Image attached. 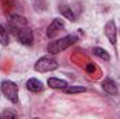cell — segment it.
Listing matches in <instances>:
<instances>
[{"label":"cell","instance_id":"2","mask_svg":"<svg viewBox=\"0 0 120 119\" xmlns=\"http://www.w3.org/2000/svg\"><path fill=\"white\" fill-rule=\"evenodd\" d=\"M77 41V36L75 35H67V36H63L60 39H56V41H52L49 42L48 45V52L52 53V55H57L60 52L66 51L68 46H71L73 44H75Z\"/></svg>","mask_w":120,"mask_h":119},{"label":"cell","instance_id":"5","mask_svg":"<svg viewBox=\"0 0 120 119\" xmlns=\"http://www.w3.org/2000/svg\"><path fill=\"white\" fill-rule=\"evenodd\" d=\"M64 28H66L64 21H63L61 18H55V20L52 21V24L48 27L46 34H48V36H49V38H55L60 31H64Z\"/></svg>","mask_w":120,"mask_h":119},{"label":"cell","instance_id":"13","mask_svg":"<svg viewBox=\"0 0 120 119\" xmlns=\"http://www.w3.org/2000/svg\"><path fill=\"white\" fill-rule=\"evenodd\" d=\"M8 42H10V39H8V32L6 31V28L0 24V44L1 45H8Z\"/></svg>","mask_w":120,"mask_h":119},{"label":"cell","instance_id":"16","mask_svg":"<svg viewBox=\"0 0 120 119\" xmlns=\"http://www.w3.org/2000/svg\"><path fill=\"white\" fill-rule=\"evenodd\" d=\"M94 70H95L94 63H88V66H87V71H88V73H94Z\"/></svg>","mask_w":120,"mask_h":119},{"label":"cell","instance_id":"4","mask_svg":"<svg viewBox=\"0 0 120 119\" xmlns=\"http://www.w3.org/2000/svg\"><path fill=\"white\" fill-rule=\"evenodd\" d=\"M1 92L10 102H17L18 101V86L14 81L10 80H3L1 81Z\"/></svg>","mask_w":120,"mask_h":119},{"label":"cell","instance_id":"10","mask_svg":"<svg viewBox=\"0 0 120 119\" xmlns=\"http://www.w3.org/2000/svg\"><path fill=\"white\" fill-rule=\"evenodd\" d=\"M59 10H60L61 16H63L64 18H68L70 21H75V16H74L71 7H68V6H66V4H61L59 7Z\"/></svg>","mask_w":120,"mask_h":119},{"label":"cell","instance_id":"1","mask_svg":"<svg viewBox=\"0 0 120 119\" xmlns=\"http://www.w3.org/2000/svg\"><path fill=\"white\" fill-rule=\"evenodd\" d=\"M8 27L22 45L31 46L34 44V34L28 27L27 18H24L22 16H11L8 20Z\"/></svg>","mask_w":120,"mask_h":119},{"label":"cell","instance_id":"8","mask_svg":"<svg viewBox=\"0 0 120 119\" xmlns=\"http://www.w3.org/2000/svg\"><path fill=\"white\" fill-rule=\"evenodd\" d=\"M48 86L50 88H55V90H64L68 86V83L66 80H60V79H56V77H50V79H48Z\"/></svg>","mask_w":120,"mask_h":119},{"label":"cell","instance_id":"11","mask_svg":"<svg viewBox=\"0 0 120 119\" xmlns=\"http://www.w3.org/2000/svg\"><path fill=\"white\" fill-rule=\"evenodd\" d=\"M92 52H94V55H95V56L101 58L102 60H106V62H109V60H110V56H109V53H108V52H106L105 49L99 48V46H95Z\"/></svg>","mask_w":120,"mask_h":119},{"label":"cell","instance_id":"9","mask_svg":"<svg viewBox=\"0 0 120 119\" xmlns=\"http://www.w3.org/2000/svg\"><path fill=\"white\" fill-rule=\"evenodd\" d=\"M102 88L105 90V92H108L110 95H115L117 92V86L112 79H105L102 81Z\"/></svg>","mask_w":120,"mask_h":119},{"label":"cell","instance_id":"14","mask_svg":"<svg viewBox=\"0 0 120 119\" xmlns=\"http://www.w3.org/2000/svg\"><path fill=\"white\" fill-rule=\"evenodd\" d=\"M34 7H35V10L42 11V10L46 8V3L43 0H34Z\"/></svg>","mask_w":120,"mask_h":119},{"label":"cell","instance_id":"7","mask_svg":"<svg viewBox=\"0 0 120 119\" xmlns=\"http://www.w3.org/2000/svg\"><path fill=\"white\" fill-rule=\"evenodd\" d=\"M27 88L30 90V91H32V92H41V91H43L45 86L38 79H30L27 81Z\"/></svg>","mask_w":120,"mask_h":119},{"label":"cell","instance_id":"3","mask_svg":"<svg viewBox=\"0 0 120 119\" xmlns=\"http://www.w3.org/2000/svg\"><path fill=\"white\" fill-rule=\"evenodd\" d=\"M59 67V63L57 60L50 58V56H42L41 59L36 60L34 69L39 73H48V71H53Z\"/></svg>","mask_w":120,"mask_h":119},{"label":"cell","instance_id":"15","mask_svg":"<svg viewBox=\"0 0 120 119\" xmlns=\"http://www.w3.org/2000/svg\"><path fill=\"white\" fill-rule=\"evenodd\" d=\"M6 118H17V114L13 111H3L0 114V119H6Z\"/></svg>","mask_w":120,"mask_h":119},{"label":"cell","instance_id":"6","mask_svg":"<svg viewBox=\"0 0 120 119\" xmlns=\"http://www.w3.org/2000/svg\"><path fill=\"white\" fill-rule=\"evenodd\" d=\"M105 35L108 36L109 42L112 45H116V23L113 20L108 21L105 25Z\"/></svg>","mask_w":120,"mask_h":119},{"label":"cell","instance_id":"12","mask_svg":"<svg viewBox=\"0 0 120 119\" xmlns=\"http://www.w3.org/2000/svg\"><path fill=\"white\" fill-rule=\"evenodd\" d=\"M87 88L82 87V86H71V87H66L64 88V92L66 94H78V92H85Z\"/></svg>","mask_w":120,"mask_h":119}]
</instances>
